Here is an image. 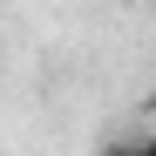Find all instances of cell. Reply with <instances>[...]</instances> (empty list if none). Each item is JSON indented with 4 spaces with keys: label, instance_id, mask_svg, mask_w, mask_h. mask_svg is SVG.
<instances>
[{
    "label": "cell",
    "instance_id": "cell-1",
    "mask_svg": "<svg viewBox=\"0 0 156 156\" xmlns=\"http://www.w3.org/2000/svg\"><path fill=\"white\" fill-rule=\"evenodd\" d=\"M102 156H156V136H149V129H129V136H109V143H102Z\"/></svg>",
    "mask_w": 156,
    "mask_h": 156
}]
</instances>
